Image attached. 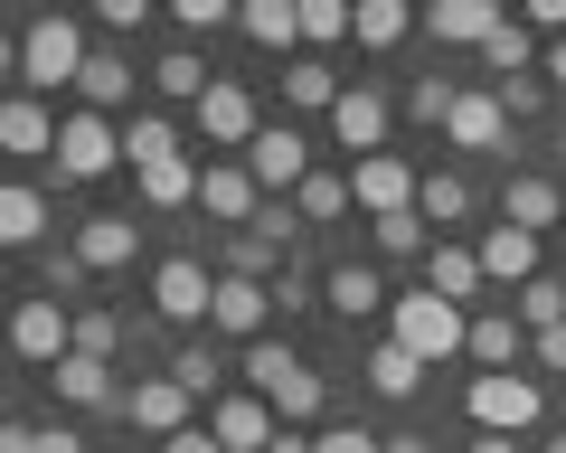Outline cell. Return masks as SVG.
I'll return each instance as SVG.
<instances>
[{"mask_svg": "<svg viewBox=\"0 0 566 453\" xmlns=\"http://www.w3.org/2000/svg\"><path fill=\"white\" fill-rule=\"evenodd\" d=\"M547 151H557V161H566V124H557V143H547Z\"/></svg>", "mask_w": 566, "mask_h": 453, "instance_id": "obj_59", "label": "cell"}, {"mask_svg": "<svg viewBox=\"0 0 566 453\" xmlns=\"http://www.w3.org/2000/svg\"><path fill=\"white\" fill-rule=\"evenodd\" d=\"M237 29H245L255 48H293V39H303V0H245Z\"/></svg>", "mask_w": 566, "mask_h": 453, "instance_id": "obj_27", "label": "cell"}, {"mask_svg": "<svg viewBox=\"0 0 566 453\" xmlns=\"http://www.w3.org/2000/svg\"><path fill=\"white\" fill-rule=\"evenodd\" d=\"M161 453H227V444H218V434H208V425H180V434H170Z\"/></svg>", "mask_w": 566, "mask_h": 453, "instance_id": "obj_52", "label": "cell"}, {"mask_svg": "<svg viewBox=\"0 0 566 453\" xmlns=\"http://www.w3.org/2000/svg\"><path fill=\"white\" fill-rule=\"evenodd\" d=\"M368 388H378V397H416L424 388V359L406 350V340H378V350H368Z\"/></svg>", "mask_w": 566, "mask_h": 453, "instance_id": "obj_29", "label": "cell"}, {"mask_svg": "<svg viewBox=\"0 0 566 453\" xmlns=\"http://www.w3.org/2000/svg\"><path fill=\"white\" fill-rule=\"evenodd\" d=\"M453 104H463V95H453L444 76H416V85H406V114H416V124H453Z\"/></svg>", "mask_w": 566, "mask_h": 453, "instance_id": "obj_43", "label": "cell"}, {"mask_svg": "<svg viewBox=\"0 0 566 453\" xmlns=\"http://www.w3.org/2000/svg\"><path fill=\"white\" fill-rule=\"evenodd\" d=\"M76 350L114 359V350H123V312H76Z\"/></svg>", "mask_w": 566, "mask_h": 453, "instance_id": "obj_44", "label": "cell"}, {"mask_svg": "<svg viewBox=\"0 0 566 453\" xmlns=\"http://www.w3.org/2000/svg\"><path fill=\"white\" fill-rule=\"evenodd\" d=\"M76 255H85V265H95V274H123V265H133V255H142V227L104 208V218H85V227H76Z\"/></svg>", "mask_w": 566, "mask_h": 453, "instance_id": "obj_18", "label": "cell"}, {"mask_svg": "<svg viewBox=\"0 0 566 453\" xmlns=\"http://www.w3.org/2000/svg\"><path fill=\"white\" fill-rule=\"evenodd\" d=\"M199 208L218 227H255V208H264V180L245 161H208V180H199Z\"/></svg>", "mask_w": 566, "mask_h": 453, "instance_id": "obj_14", "label": "cell"}, {"mask_svg": "<svg viewBox=\"0 0 566 453\" xmlns=\"http://www.w3.org/2000/svg\"><path fill=\"white\" fill-rule=\"evenodd\" d=\"M368 227H378V255H387V265H406V255H424V227H434V218L406 208V218H368Z\"/></svg>", "mask_w": 566, "mask_h": 453, "instance_id": "obj_42", "label": "cell"}, {"mask_svg": "<svg viewBox=\"0 0 566 453\" xmlns=\"http://www.w3.org/2000/svg\"><path fill=\"white\" fill-rule=\"evenodd\" d=\"M520 350H528V322L520 312H472V359H482V369H520Z\"/></svg>", "mask_w": 566, "mask_h": 453, "instance_id": "obj_23", "label": "cell"}, {"mask_svg": "<svg viewBox=\"0 0 566 453\" xmlns=\"http://www.w3.org/2000/svg\"><path fill=\"white\" fill-rule=\"evenodd\" d=\"M312 453H387V434H368V425H322V434H312Z\"/></svg>", "mask_w": 566, "mask_h": 453, "instance_id": "obj_46", "label": "cell"}, {"mask_svg": "<svg viewBox=\"0 0 566 453\" xmlns=\"http://www.w3.org/2000/svg\"><path fill=\"white\" fill-rule=\"evenodd\" d=\"M170 151H180V133H170V114H133V124H123V161H170Z\"/></svg>", "mask_w": 566, "mask_h": 453, "instance_id": "obj_37", "label": "cell"}, {"mask_svg": "<svg viewBox=\"0 0 566 453\" xmlns=\"http://www.w3.org/2000/svg\"><path fill=\"white\" fill-rule=\"evenodd\" d=\"M114 161H123V133L104 124L95 104H76V114H66V133H57V180H104Z\"/></svg>", "mask_w": 566, "mask_h": 453, "instance_id": "obj_6", "label": "cell"}, {"mask_svg": "<svg viewBox=\"0 0 566 453\" xmlns=\"http://www.w3.org/2000/svg\"><path fill=\"white\" fill-rule=\"evenodd\" d=\"M444 143L453 151H501L510 143V104L501 95H463V104H453V124H444Z\"/></svg>", "mask_w": 566, "mask_h": 453, "instance_id": "obj_19", "label": "cell"}, {"mask_svg": "<svg viewBox=\"0 0 566 453\" xmlns=\"http://www.w3.org/2000/svg\"><path fill=\"white\" fill-rule=\"evenodd\" d=\"M208 434H218L227 453H264L283 434V415H274V397H218V407H208Z\"/></svg>", "mask_w": 566, "mask_h": 453, "instance_id": "obj_13", "label": "cell"}, {"mask_svg": "<svg viewBox=\"0 0 566 453\" xmlns=\"http://www.w3.org/2000/svg\"><path fill=\"white\" fill-rule=\"evenodd\" d=\"M245 378H255V397H274L283 425H303V415H322V369H312L303 350H283V340H245Z\"/></svg>", "mask_w": 566, "mask_h": 453, "instance_id": "obj_3", "label": "cell"}, {"mask_svg": "<svg viewBox=\"0 0 566 453\" xmlns=\"http://www.w3.org/2000/svg\"><path fill=\"white\" fill-rule=\"evenodd\" d=\"M0 236H10V246H48V199L39 189H0Z\"/></svg>", "mask_w": 566, "mask_h": 453, "instance_id": "obj_31", "label": "cell"}, {"mask_svg": "<svg viewBox=\"0 0 566 453\" xmlns=\"http://www.w3.org/2000/svg\"><path fill=\"white\" fill-rule=\"evenodd\" d=\"M331 133H340V151H387V95H368V85H349L340 104H331Z\"/></svg>", "mask_w": 566, "mask_h": 453, "instance_id": "obj_16", "label": "cell"}, {"mask_svg": "<svg viewBox=\"0 0 566 453\" xmlns=\"http://www.w3.org/2000/svg\"><path fill=\"white\" fill-rule=\"evenodd\" d=\"M10 350H20L29 369H57V359L76 350V303H57V293L20 303V312H10Z\"/></svg>", "mask_w": 566, "mask_h": 453, "instance_id": "obj_5", "label": "cell"}, {"mask_svg": "<svg viewBox=\"0 0 566 453\" xmlns=\"http://www.w3.org/2000/svg\"><path fill=\"white\" fill-rule=\"evenodd\" d=\"M57 114H48V104L39 95H10V104H0V143H10V151H48V161H57Z\"/></svg>", "mask_w": 566, "mask_h": 453, "instance_id": "obj_22", "label": "cell"}, {"mask_svg": "<svg viewBox=\"0 0 566 453\" xmlns=\"http://www.w3.org/2000/svg\"><path fill=\"white\" fill-rule=\"evenodd\" d=\"M245 170H255V180L283 199V189H303V180H312V143H303L293 124H264L255 143H245Z\"/></svg>", "mask_w": 566, "mask_h": 453, "instance_id": "obj_11", "label": "cell"}, {"mask_svg": "<svg viewBox=\"0 0 566 453\" xmlns=\"http://www.w3.org/2000/svg\"><path fill=\"white\" fill-rule=\"evenodd\" d=\"M76 95L95 104V114H123V104H133V66H123L114 48H95V57H85V76H76Z\"/></svg>", "mask_w": 566, "mask_h": 453, "instance_id": "obj_25", "label": "cell"}, {"mask_svg": "<svg viewBox=\"0 0 566 453\" xmlns=\"http://www.w3.org/2000/svg\"><path fill=\"white\" fill-rule=\"evenodd\" d=\"M416 189H424V170H406L397 151H368V161L349 170V199H359L368 218H406V208H416Z\"/></svg>", "mask_w": 566, "mask_h": 453, "instance_id": "obj_7", "label": "cell"}, {"mask_svg": "<svg viewBox=\"0 0 566 453\" xmlns=\"http://www.w3.org/2000/svg\"><path fill=\"white\" fill-rule=\"evenodd\" d=\"M538 76H547V85H557V95H566V39H547V57H538Z\"/></svg>", "mask_w": 566, "mask_h": 453, "instance_id": "obj_54", "label": "cell"}, {"mask_svg": "<svg viewBox=\"0 0 566 453\" xmlns=\"http://www.w3.org/2000/svg\"><path fill=\"white\" fill-rule=\"evenodd\" d=\"M387 340H406V350L424 359V369H434V359H453V350H472V312L463 303H444V293L434 284H416V293H397V303H387Z\"/></svg>", "mask_w": 566, "mask_h": 453, "instance_id": "obj_2", "label": "cell"}, {"mask_svg": "<svg viewBox=\"0 0 566 453\" xmlns=\"http://www.w3.org/2000/svg\"><path fill=\"white\" fill-rule=\"evenodd\" d=\"M472 453H520V434H472Z\"/></svg>", "mask_w": 566, "mask_h": 453, "instance_id": "obj_55", "label": "cell"}, {"mask_svg": "<svg viewBox=\"0 0 566 453\" xmlns=\"http://www.w3.org/2000/svg\"><path fill=\"white\" fill-rule=\"evenodd\" d=\"M208 303H218V274H208L199 255H170V265L151 274V312H161V322H208Z\"/></svg>", "mask_w": 566, "mask_h": 453, "instance_id": "obj_8", "label": "cell"}, {"mask_svg": "<svg viewBox=\"0 0 566 453\" xmlns=\"http://www.w3.org/2000/svg\"><path fill=\"white\" fill-rule=\"evenodd\" d=\"M189 407H199V397H189L180 378H142V388H123V425H133V434H161V444L189 425Z\"/></svg>", "mask_w": 566, "mask_h": 453, "instance_id": "obj_12", "label": "cell"}, {"mask_svg": "<svg viewBox=\"0 0 566 453\" xmlns=\"http://www.w3.org/2000/svg\"><path fill=\"white\" fill-rule=\"evenodd\" d=\"M528 29H547V39H566V0H520Z\"/></svg>", "mask_w": 566, "mask_h": 453, "instance_id": "obj_50", "label": "cell"}, {"mask_svg": "<svg viewBox=\"0 0 566 453\" xmlns=\"http://www.w3.org/2000/svg\"><path fill=\"white\" fill-rule=\"evenodd\" d=\"M359 29V0H303V48H340Z\"/></svg>", "mask_w": 566, "mask_h": 453, "instance_id": "obj_38", "label": "cell"}, {"mask_svg": "<svg viewBox=\"0 0 566 453\" xmlns=\"http://www.w3.org/2000/svg\"><path fill=\"white\" fill-rule=\"evenodd\" d=\"M406 29H416V0H359V29L349 39L359 48H406Z\"/></svg>", "mask_w": 566, "mask_h": 453, "instance_id": "obj_33", "label": "cell"}, {"mask_svg": "<svg viewBox=\"0 0 566 453\" xmlns=\"http://www.w3.org/2000/svg\"><path fill=\"white\" fill-rule=\"evenodd\" d=\"M133 180H142V199H151V208H189V199H199V180H208V170L189 161V151H170V161H142Z\"/></svg>", "mask_w": 566, "mask_h": 453, "instance_id": "obj_24", "label": "cell"}, {"mask_svg": "<svg viewBox=\"0 0 566 453\" xmlns=\"http://www.w3.org/2000/svg\"><path fill=\"white\" fill-rule=\"evenodd\" d=\"M510 312H520L528 340H538V330H557V322H566V284H557V274H528V284L510 293Z\"/></svg>", "mask_w": 566, "mask_h": 453, "instance_id": "obj_35", "label": "cell"}, {"mask_svg": "<svg viewBox=\"0 0 566 453\" xmlns=\"http://www.w3.org/2000/svg\"><path fill=\"white\" fill-rule=\"evenodd\" d=\"M57 397H66V407H123V388H114V359H95V350H66V359H57Z\"/></svg>", "mask_w": 566, "mask_h": 453, "instance_id": "obj_21", "label": "cell"}, {"mask_svg": "<svg viewBox=\"0 0 566 453\" xmlns=\"http://www.w3.org/2000/svg\"><path fill=\"white\" fill-rule=\"evenodd\" d=\"M293 208H303V227H331V218H349L359 199H349V180H340V170H312V180L293 189Z\"/></svg>", "mask_w": 566, "mask_h": 453, "instance_id": "obj_36", "label": "cell"}, {"mask_svg": "<svg viewBox=\"0 0 566 453\" xmlns=\"http://www.w3.org/2000/svg\"><path fill=\"white\" fill-rule=\"evenodd\" d=\"M189 114H199V133H208L218 151H245V143L264 133V124H255V95H245L237 76H218V85H208L199 104H189Z\"/></svg>", "mask_w": 566, "mask_h": 453, "instance_id": "obj_9", "label": "cell"}, {"mask_svg": "<svg viewBox=\"0 0 566 453\" xmlns=\"http://www.w3.org/2000/svg\"><path fill=\"white\" fill-rule=\"evenodd\" d=\"M387 453H434V444H424V434H387Z\"/></svg>", "mask_w": 566, "mask_h": 453, "instance_id": "obj_57", "label": "cell"}, {"mask_svg": "<svg viewBox=\"0 0 566 453\" xmlns=\"http://www.w3.org/2000/svg\"><path fill=\"white\" fill-rule=\"evenodd\" d=\"M482 57H491V76H528V66H538V39H528V20H501Z\"/></svg>", "mask_w": 566, "mask_h": 453, "instance_id": "obj_39", "label": "cell"}, {"mask_svg": "<svg viewBox=\"0 0 566 453\" xmlns=\"http://www.w3.org/2000/svg\"><path fill=\"white\" fill-rule=\"evenodd\" d=\"M482 274L520 293L528 274H538V227H510V218H501V227H482Z\"/></svg>", "mask_w": 566, "mask_h": 453, "instance_id": "obj_15", "label": "cell"}, {"mask_svg": "<svg viewBox=\"0 0 566 453\" xmlns=\"http://www.w3.org/2000/svg\"><path fill=\"white\" fill-rule=\"evenodd\" d=\"M264 322H274V284H255V274H218L208 330H227V340H264Z\"/></svg>", "mask_w": 566, "mask_h": 453, "instance_id": "obj_10", "label": "cell"}, {"mask_svg": "<svg viewBox=\"0 0 566 453\" xmlns=\"http://www.w3.org/2000/svg\"><path fill=\"white\" fill-rule=\"evenodd\" d=\"M170 378H180L189 397H208V407H218V397H227V359H218V340H189V350L170 359Z\"/></svg>", "mask_w": 566, "mask_h": 453, "instance_id": "obj_34", "label": "cell"}, {"mask_svg": "<svg viewBox=\"0 0 566 453\" xmlns=\"http://www.w3.org/2000/svg\"><path fill=\"white\" fill-rule=\"evenodd\" d=\"M237 10H245V0H170V20H180L189 39H199V29H227Z\"/></svg>", "mask_w": 566, "mask_h": 453, "instance_id": "obj_45", "label": "cell"}, {"mask_svg": "<svg viewBox=\"0 0 566 453\" xmlns=\"http://www.w3.org/2000/svg\"><path fill=\"white\" fill-rule=\"evenodd\" d=\"M95 20L104 29H142V20H151V0H95Z\"/></svg>", "mask_w": 566, "mask_h": 453, "instance_id": "obj_48", "label": "cell"}, {"mask_svg": "<svg viewBox=\"0 0 566 453\" xmlns=\"http://www.w3.org/2000/svg\"><path fill=\"white\" fill-rule=\"evenodd\" d=\"M85 57H95V48H85V29L66 20V10H48V20H29L20 39H10V66H20L29 95H57V85H76Z\"/></svg>", "mask_w": 566, "mask_h": 453, "instance_id": "obj_1", "label": "cell"}, {"mask_svg": "<svg viewBox=\"0 0 566 453\" xmlns=\"http://www.w3.org/2000/svg\"><path fill=\"white\" fill-rule=\"evenodd\" d=\"M501 104H510V124L538 114V104H547V76H501Z\"/></svg>", "mask_w": 566, "mask_h": 453, "instance_id": "obj_47", "label": "cell"}, {"mask_svg": "<svg viewBox=\"0 0 566 453\" xmlns=\"http://www.w3.org/2000/svg\"><path fill=\"white\" fill-rule=\"evenodd\" d=\"M547 453H566V425H557V434H547Z\"/></svg>", "mask_w": 566, "mask_h": 453, "instance_id": "obj_58", "label": "cell"}, {"mask_svg": "<svg viewBox=\"0 0 566 453\" xmlns=\"http://www.w3.org/2000/svg\"><path fill=\"white\" fill-rule=\"evenodd\" d=\"M227 274H255V284H274V274H283V246L245 227V236H227Z\"/></svg>", "mask_w": 566, "mask_h": 453, "instance_id": "obj_41", "label": "cell"}, {"mask_svg": "<svg viewBox=\"0 0 566 453\" xmlns=\"http://www.w3.org/2000/svg\"><path fill=\"white\" fill-rule=\"evenodd\" d=\"M322 303L359 322V312H378V303H387V274H378V265H340V274L322 284Z\"/></svg>", "mask_w": 566, "mask_h": 453, "instance_id": "obj_30", "label": "cell"}, {"mask_svg": "<svg viewBox=\"0 0 566 453\" xmlns=\"http://www.w3.org/2000/svg\"><path fill=\"white\" fill-rule=\"evenodd\" d=\"M151 85H161V95H180V104H199V95H208V85H218V76H208V66H199V48H170V57L151 66Z\"/></svg>", "mask_w": 566, "mask_h": 453, "instance_id": "obj_40", "label": "cell"}, {"mask_svg": "<svg viewBox=\"0 0 566 453\" xmlns=\"http://www.w3.org/2000/svg\"><path fill=\"white\" fill-rule=\"evenodd\" d=\"M424 284H434V293H444V303H482V284H491V274H482V246H424Z\"/></svg>", "mask_w": 566, "mask_h": 453, "instance_id": "obj_17", "label": "cell"}, {"mask_svg": "<svg viewBox=\"0 0 566 453\" xmlns=\"http://www.w3.org/2000/svg\"><path fill=\"white\" fill-rule=\"evenodd\" d=\"M264 453H312V434H293V425H283V434H274Z\"/></svg>", "mask_w": 566, "mask_h": 453, "instance_id": "obj_56", "label": "cell"}, {"mask_svg": "<svg viewBox=\"0 0 566 453\" xmlns=\"http://www.w3.org/2000/svg\"><path fill=\"white\" fill-rule=\"evenodd\" d=\"M501 20H510L501 0H434V10H424V29L453 39V48H491V29H501Z\"/></svg>", "mask_w": 566, "mask_h": 453, "instance_id": "obj_20", "label": "cell"}, {"mask_svg": "<svg viewBox=\"0 0 566 453\" xmlns=\"http://www.w3.org/2000/svg\"><path fill=\"white\" fill-rule=\"evenodd\" d=\"M424 10H434V0H424Z\"/></svg>", "mask_w": 566, "mask_h": 453, "instance_id": "obj_60", "label": "cell"}, {"mask_svg": "<svg viewBox=\"0 0 566 453\" xmlns=\"http://www.w3.org/2000/svg\"><path fill=\"white\" fill-rule=\"evenodd\" d=\"M557 208H566L557 180H538V170H520V180L501 189V218H510V227H557Z\"/></svg>", "mask_w": 566, "mask_h": 453, "instance_id": "obj_26", "label": "cell"}, {"mask_svg": "<svg viewBox=\"0 0 566 453\" xmlns=\"http://www.w3.org/2000/svg\"><path fill=\"white\" fill-rule=\"evenodd\" d=\"M29 453H95V444H85L76 425H39V444H29Z\"/></svg>", "mask_w": 566, "mask_h": 453, "instance_id": "obj_49", "label": "cell"}, {"mask_svg": "<svg viewBox=\"0 0 566 453\" xmlns=\"http://www.w3.org/2000/svg\"><path fill=\"white\" fill-rule=\"evenodd\" d=\"M416 208H424L434 227H463V218H472V180H463V170H424Z\"/></svg>", "mask_w": 566, "mask_h": 453, "instance_id": "obj_32", "label": "cell"}, {"mask_svg": "<svg viewBox=\"0 0 566 453\" xmlns=\"http://www.w3.org/2000/svg\"><path fill=\"white\" fill-rule=\"evenodd\" d=\"M528 350H538V369H566V322H557V330H538Z\"/></svg>", "mask_w": 566, "mask_h": 453, "instance_id": "obj_53", "label": "cell"}, {"mask_svg": "<svg viewBox=\"0 0 566 453\" xmlns=\"http://www.w3.org/2000/svg\"><path fill=\"white\" fill-rule=\"evenodd\" d=\"M538 415H547L538 378H520V369H482V378H472V425H482V434H528Z\"/></svg>", "mask_w": 566, "mask_h": 453, "instance_id": "obj_4", "label": "cell"}, {"mask_svg": "<svg viewBox=\"0 0 566 453\" xmlns=\"http://www.w3.org/2000/svg\"><path fill=\"white\" fill-rule=\"evenodd\" d=\"M283 95L303 104V114H331V104H340L349 85L331 76V57H293V66H283Z\"/></svg>", "mask_w": 566, "mask_h": 453, "instance_id": "obj_28", "label": "cell"}, {"mask_svg": "<svg viewBox=\"0 0 566 453\" xmlns=\"http://www.w3.org/2000/svg\"><path fill=\"white\" fill-rule=\"evenodd\" d=\"M303 303H312V284H303L293 265H283V274H274V312H303Z\"/></svg>", "mask_w": 566, "mask_h": 453, "instance_id": "obj_51", "label": "cell"}]
</instances>
